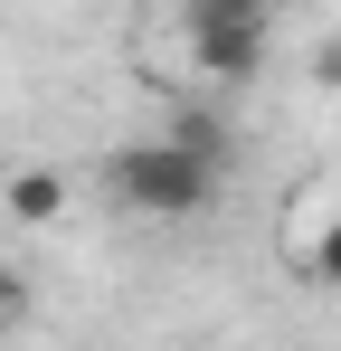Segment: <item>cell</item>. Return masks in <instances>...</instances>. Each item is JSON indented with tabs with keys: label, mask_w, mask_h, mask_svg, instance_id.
Listing matches in <instances>:
<instances>
[{
	"label": "cell",
	"mask_w": 341,
	"mask_h": 351,
	"mask_svg": "<svg viewBox=\"0 0 341 351\" xmlns=\"http://www.w3.org/2000/svg\"><path fill=\"white\" fill-rule=\"evenodd\" d=\"M170 143H180L190 162H209V171H227V123H218V114H170Z\"/></svg>",
	"instance_id": "cell-4"
},
{
	"label": "cell",
	"mask_w": 341,
	"mask_h": 351,
	"mask_svg": "<svg viewBox=\"0 0 341 351\" xmlns=\"http://www.w3.org/2000/svg\"><path fill=\"white\" fill-rule=\"evenodd\" d=\"M114 199H123V209H142V219H199V209L218 199V171H209V162H190L170 133H142V143H123V152H114Z\"/></svg>",
	"instance_id": "cell-1"
},
{
	"label": "cell",
	"mask_w": 341,
	"mask_h": 351,
	"mask_svg": "<svg viewBox=\"0 0 341 351\" xmlns=\"http://www.w3.org/2000/svg\"><path fill=\"white\" fill-rule=\"evenodd\" d=\"M180 38H190V66H199V76L237 86V76H256V66H266L275 19H266L256 0H190V10H180Z\"/></svg>",
	"instance_id": "cell-2"
},
{
	"label": "cell",
	"mask_w": 341,
	"mask_h": 351,
	"mask_svg": "<svg viewBox=\"0 0 341 351\" xmlns=\"http://www.w3.org/2000/svg\"><path fill=\"white\" fill-rule=\"evenodd\" d=\"M313 276H323V285L341 294V219H332V228H323V247H313Z\"/></svg>",
	"instance_id": "cell-5"
},
{
	"label": "cell",
	"mask_w": 341,
	"mask_h": 351,
	"mask_svg": "<svg viewBox=\"0 0 341 351\" xmlns=\"http://www.w3.org/2000/svg\"><path fill=\"white\" fill-rule=\"evenodd\" d=\"M0 209H10L19 228H57V219H66V180L29 162V171H10V180H0Z\"/></svg>",
	"instance_id": "cell-3"
}]
</instances>
